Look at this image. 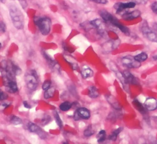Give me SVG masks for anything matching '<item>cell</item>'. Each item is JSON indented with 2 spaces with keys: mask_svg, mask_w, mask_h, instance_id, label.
Returning a JSON list of instances; mask_svg holds the SVG:
<instances>
[{
  "mask_svg": "<svg viewBox=\"0 0 157 144\" xmlns=\"http://www.w3.org/2000/svg\"><path fill=\"white\" fill-rule=\"evenodd\" d=\"M10 17L15 28L22 30L24 27V16L19 9V8L14 4H11L9 7Z\"/></svg>",
  "mask_w": 157,
  "mask_h": 144,
  "instance_id": "6da1fadb",
  "label": "cell"
},
{
  "mask_svg": "<svg viewBox=\"0 0 157 144\" xmlns=\"http://www.w3.org/2000/svg\"><path fill=\"white\" fill-rule=\"evenodd\" d=\"M34 22L41 33L44 36L48 35L51 30V20L47 17H35Z\"/></svg>",
  "mask_w": 157,
  "mask_h": 144,
  "instance_id": "7a4b0ae2",
  "label": "cell"
},
{
  "mask_svg": "<svg viewBox=\"0 0 157 144\" xmlns=\"http://www.w3.org/2000/svg\"><path fill=\"white\" fill-rule=\"evenodd\" d=\"M25 82L27 87L31 91H35L39 84V78L37 72L31 69L27 71L25 74Z\"/></svg>",
  "mask_w": 157,
  "mask_h": 144,
  "instance_id": "3957f363",
  "label": "cell"
},
{
  "mask_svg": "<svg viewBox=\"0 0 157 144\" xmlns=\"http://www.w3.org/2000/svg\"><path fill=\"white\" fill-rule=\"evenodd\" d=\"M141 32L148 41L157 43V33L154 30H153L151 28L149 27L146 22L143 23L142 26H141Z\"/></svg>",
  "mask_w": 157,
  "mask_h": 144,
  "instance_id": "277c9868",
  "label": "cell"
},
{
  "mask_svg": "<svg viewBox=\"0 0 157 144\" xmlns=\"http://www.w3.org/2000/svg\"><path fill=\"white\" fill-rule=\"evenodd\" d=\"M122 65L128 68H138L140 66L141 63L136 60L135 57L131 55H126L122 58Z\"/></svg>",
  "mask_w": 157,
  "mask_h": 144,
  "instance_id": "5b68a950",
  "label": "cell"
},
{
  "mask_svg": "<svg viewBox=\"0 0 157 144\" xmlns=\"http://www.w3.org/2000/svg\"><path fill=\"white\" fill-rule=\"evenodd\" d=\"M136 5V3L134 1H130L128 3H117L114 4V8L117 11V14L123 15L126 12V9L134 8Z\"/></svg>",
  "mask_w": 157,
  "mask_h": 144,
  "instance_id": "8992f818",
  "label": "cell"
},
{
  "mask_svg": "<svg viewBox=\"0 0 157 144\" xmlns=\"http://www.w3.org/2000/svg\"><path fill=\"white\" fill-rule=\"evenodd\" d=\"M28 129L30 132L36 134L41 139H45L48 138V134L43 131L38 125L34 123H28Z\"/></svg>",
  "mask_w": 157,
  "mask_h": 144,
  "instance_id": "52a82bcc",
  "label": "cell"
},
{
  "mask_svg": "<svg viewBox=\"0 0 157 144\" xmlns=\"http://www.w3.org/2000/svg\"><path fill=\"white\" fill-rule=\"evenodd\" d=\"M91 114L90 110L85 107L78 108L74 115V119L76 121L79 120L81 119L88 120L90 118Z\"/></svg>",
  "mask_w": 157,
  "mask_h": 144,
  "instance_id": "ba28073f",
  "label": "cell"
},
{
  "mask_svg": "<svg viewBox=\"0 0 157 144\" xmlns=\"http://www.w3.org/2000/svg\"><path fill=\"white\" fill-rule=\"evenodd\" d=\"M122 76L124 80L125 83L130 84H138L139 80L132 74L130 72L128 71H125L122 73Z\"/></svg>",
  "mask_w": 157,
  "mask_h": 144,
  "instance_id": "9c48e42d",
  "label": "cell"
},
{
  "mask_svg": "<svg viewBox=\"0 0 157 144\" xmlns=\"http://www.w3.org/2000/svg\"><path fill=\"white\" fill-rule=\"evenodd\" d=\"M6 90L9 93H15L18 91V86L15 80H11L3 82Z\"/></svg>",
  "mask_w": 157,
  "mask_h": 144,
  "instance_id": "30bf717a",
  "label": "cell"
},
{
  "mask_svg": "<svg viewBox=\"0 0 157 144\" xmlns=\"http://www.w3.org/2000/svg\"><path fill=\"white\" fill-rule=\"evenodd\" d=\"M141 15V12L139 10H135L131 12H126L124 13L122 16V19L125 20H132L135 19L139 18Z\"/></svg>",
  "mask_w": 157,
  "mask_h": 144,
  "instance_id": "8fae6325",
  "label": "cell"
},
{
  "mask_svg": "<svg viewBox=\"0 0 157 144\" xmlns=\"http://www.w3.org/2000/svg\"><path fill=\"white\" fill-rule=\"evenodd\" d=\"M144 106L148 111H153L157 109V100L154 98H148L144 102Z\"/></svg>",
  "mask_w": 157,
  "mask_h": 144,
  "instance_id": "7c38bea8",
  "label": "cell"
},
{
  "mask_svg": "<svg viewBox=\"0 0 157 144\" xmlns=\"http://www.w3.org/2000/svg\"><path fill=\"white\" fill-rule=\"evenodd\" d=\"M99 13L102 19L105 22L111 24L115 19L114 16H113L111 13H109L106 10H101L99 11Z\"/></svg>",
  "mask_w": 157,
  "mask_h": 144,
  "instance_id": "4fadbf2b",
  "label": "cell"
},
{
  "mask_svg": "<svg viewBox=\"0 0 157 144\" xmlns=\"http://www.w3.org/2000/svg\"><path fill=\"white\" fill-rule=\"evenodd\" d=\"M112 25H114V27H117V28H119L123 33H124L125 35H126L127 36H129L130 35V29L127 27L124 26L123 25H122V24L121 23L119 22V21L116 18L112 22V23H111Z\"/></svg>",
  "mask_w": 157,
  "mask_h": 144,
  "instance_id": "5bb4252c",
  "label": "cell"
},
{
  "mask_svg": "<svg viewBox=\"0 0 157 144\" xmlns=\"http://www.w3.org/2000/svg\"><path fill=\"white\" fill-rule=\"evenodd\" d=\"M90 23L92 27L95 28L98 30V31L100 33H103L104 30V25L103 22L101 19H95L90 22Z\"/></svg>",
  "mask_w": 157,
  "mask_h": 144,
  "instance_id": "9a60e30c",
  "label": "cell"
},
{
  "mask_svg": "<svg viewBox=\"0 0 157 144\" xmlns=\"http://www.w3.org/2000/svg\"><path fill=\"white\" fill-rule=\"evenodd\" d=\"M81 76L84 78H90L93 76V71L89 67L85 66L82 68L81 71Z\"/></svg>",
  "mask_w": 157,
  "mask_h": 144,
  "instance_id": "2e32d148",
  "label": "cell"
},
{
  "mask_svg": "<svg viewBox=\"0 0 157 144\" xmlns=\"http://www.w3.org/2000/svg\"><path fill=\"white\" fill-rule=\"evenodd\" d=\"M133 104H134L135 108L141 114L145 115L147 114V111H146L147 109H145V106H143L142 104H141L138 100L135 99L133 101Z\"/></svg>",
  "mask_w": 157,
  "mask_h": 144,
  "instance_id": "e0dca14e",
  "label": "cell"
},
{
  "mask_svg": "<svg viewBox=\"0 0 157 144\" xmlns=\"http://www.w3.org/2000/svg\"><path fill=\"white\" fill-rule=\"evenodd\" d=\"M106 99L107 102L111 104L114 109L117 110H120L121 107L119 105V102L117 101V100L115 99L114 97H113L111 95H107L106 96Z\"/></svg>",
  "mask_w": 157,
  "mask_h": 144,
  "instance_id": "ac0fdd59",
  "label": "cell"
},
{
  "mask_svg": "<svg viewBox=\"0 0 157 144\" xmlns=\"http://www.w3.org/2000/svg\"><path fill=\"white\" fill-rule=\"evenodd\" d=\"M89 96L91 98L95 99L97 98L99 96V91L97 89V88L95 87V86H91L89 88V93H88Z\"/></svg>",
  "mask_w": 157,
  "mask_h": 144,
  "instance_id": "d6986e66",
  "label": "cell"
},
{
  "mask_svg": "<svg viewBox=\"0 0 157 144\" xmlns=\"http://www.w3.org/2000/svg\"><path fill=\"white\" fill-rule=\"evenodd\" d=\"M72 106H73L72 103H71L69 101H65L60 104L59 106V108L63 112H67L69 110H70V109L72 107Z\"/></svg>",
  "mask_w": 157,
  "mask_h": 144,
  "instance_id": "ffe728a7",
  "label": "cell"
},
{
  "mask_svg": "<svg viewBox=\"0 0 157 144\" xmlns=\"http://www.w3.org/2000/svg\"><path fill=\"white\" fill-rule=\"evenodd\" d=\"M122 127H119V128L115 130L114 131H112L111 134H110L109 136V139L112 141H115L117 139V137L119 136V134L122 131Z\"/></svg>",
  "mask_w": 157,
  "mask_h": 144,
  "instance_id": "44dd1931",
  "label": "cell"
},
{
  "mask_svg": "<svg viewBox=\"0 0 157 144\" xmlns=\"http://www.w3.org/2000/svg\"><path fill=\"white\" fill-rule=\"evenodd\" d=\"M43 55L44 58H45L47 62L48 63L49 65L51 67V68H55L57 66V63L56 61H55L52 58H51L49 55H48L46 53H43Z\"/></svg>",
  "mask_w": 157,
  "mask_h": 144,
  "instance_id": "7402d4cb",
  "label": "cell"
},
{
  "mask_svg": "<svg viewBox=\"0 0 157 144\" xmlns=\"http://www.w3.org/2000/svg\"><path fill=\"white\" fill-rule=\"evenodd\" d=\"M55 89L53 87H50V89L48 90H47L45 91L44 94V97L45 99H48L53 96V95L55 94Z\"/></svg>",
  "mask_w": 157,
  "mask_h": 144,
  "instance_id": "603a6c76",
  "label": "cell"
},
{
  "mask_svg": "<svg viewBox=\"0 0 157 144\" xmlns=\"http://www.w3.org/2000/svg\"><path fill=\"white\" fill-rule=\"evenodd\" d=\"M134 57L136 60L141 63L145 61L148 58V55L145 52H141L139 54H138L135 56Z\"/></svg>",
  "mask_w": 157,
  "mask_h": 144,
  "instance_id": "cb8c5ba5",
  "label": "cell"
},
{
  "mask_svg": "<svg viewBox=\"0 0 157 144\" xmlns=\"http://www.w3.org/2000/svg\"><path fill=\"white\" fill-rule=\"evenodd\" d=\"M9 122L14 125H20L23 123L22 120L20 118L15 115L11 116L9 118Z\"/></svg>",
  "mask_w": 157,
  "mask_h": 144,
  "instance_id": "d4e9b609",
  "label": "cell"
},
{
  "mask_svg": "<svg viewBox=\"0 0 157 144\" xmlns=\"http://www.w3.org/2000/svg\"><path fill=\"white\" fill-rule=\"evenodd\" d=\"M107 138V135H106V132L104 130H101L99 133L97 135V140L98 142L99 143H101V142H103L106 140Z\"/></svg>",
  "mask_w": 157,
  "mask_h": 144,
  "instance_id": "484cf974",
  "label": "cell"
},
{
  "mask_svg": "<svg viewBox=\"0 0 157 144\" xmlns=\"http://www.w3.org/2000/svg\"><path fill=\"white\" fill-rule=\"evenodd\" d=\"M94 133H95V131H94L92 126L90 125L85 130V131L84 132V135H85V137L89 138V137H90V136H91V135H93L94 134Z\"/></svg>",
  "mask_w": 157,
  "mask_h": 144,
  "instance_id": "4316f807",
  "label": "cell"
},
{
  "mask_svg": "<svg viewBox=\"0 0 157 144\" xmlns=\"http://www.w3.org/2000/svg\"><path fill=\"white\" fill-rule=\"evenodd\" d=\"M54 118H55V122L56 123H57L59 128L61 130L62 127H63V122L61 120V119L59 115V114H58L57 112H55L54 114Z\"/></svg>",
  "mask_w": 157,
  "mask_h": 144,
  "instance_id": "83f0119b",
  "label": "cell"
},
{
  "mask_svg": "<svg viewBox=\"0 0 157 144\" xmlns=\"http://www.w3.org/2000/svg\"><path fill=\"white\" fill-rule=\"evenodd\" d=\"M52 85V82L50 81V80H46V81H44L42 85V89L43 90L45 91L47 90H48L51 87Z\"/></svg>",
  "mask_w": 157,
  "mask_h": 144,
  "instance_id": "f1b7e54d",
  "label": "cell"
},
{
  "mask_svg": "<svg viewBox=\"0 0 157 144\" xmlns=\"http://www.w3.org/2000/svg\"><path fill=\"white\" fill-rule=\"evenodd\" d=\"M151 7L152 11L153 12V13H155L156 15H157V2L156 1L153 2L151 4Z\"/></svg>",
  "mask_w": 157,
  "mask_h": 144,
  "instance_id": "f546056e",
  "label": "cell"
},
{
  "mask_svg": "<svg viewBox=\"0 0 157 144\" xmlns=\"http://www.w3.org/2000/svg\"><path fill=\"white\" fill-rule=\"evenodd\" d=\"M90 1L95 3L97 4H106L108 3L107 0H90Z\"/></svg>",
  "mask_w": 157,
  "mask_h": 144,
  "instance_id": "4dcf8cb0",
  "label": "cell"
},
{
  "mask_svg": "<svg viewBox=\"0 0 157 144\" xmlns=\"http://www.w3.org/2000/svg\"><path fill=\"white\" fill-rule=\"evenodd\" d=\"M11 105V104H9L8 102H3L2 104H0V110H3L7 107H8Z\"/></svg>",
  "mask_w": 157,
  "mask_h": 144,
  "instance_id": "1f68e13d",
  "label": "cell"
},
{
  "mask_svg": "<svg viewBox=\"0 0 157 144\" xmlns=\"http://www.w3.org/2000/svg\"><path fill=\"white\" fill-rule=\"evenodd\" d=\"M7 98V95L1 90H0V101L5 100Z\"/></svg>",
  "mask_w": 157,
  "mask_h": 144,
  "instance_id": "d6a6232c",
  "label": "cell"
},
{
  "mask_svg": "<svg viewBox=\"0 0 157 144\" xmlns=\"http://www.w3.org/2000/svg\"><path fill=\"white\" fill-rule=\"evenodd\" d=\"M50 121V117L49 116H46L42 120V123L44 124V125H46L48 124L49 122Z\"/></svg>",
  "mask_w": 157,
  "mask_h": 144,
  "instance_id": "836d02e7",
  "label": "cell"
},
{
  "mask_svg": "<svg viewBox=\"0 0 157 144\" xmlns=\"http://www.w3.org/2000/svg\"><path fill=\"white\" fill-rule=\"evenodd\" d=\"M6 25L3 22H0V32H1V33H4L6 31Z\"/></svg>",
  "mask_w": 157,
  "mask_h": 144,
  "instance_id": "e575fe53",
  "label": "cell"
},
{
  "mask_svg": "<svg viewBox=\"0 0 157 144\" xmlns=\"http://www.w3.org/2000/svg\"><path fill=\"white\" fill-rule=\"evenodd\" d=\"M18 1L23 9H25V8L27 7L28 4L26 1V0H18Z\"/></svg>",
  "mask_w": 157,
  "mask_h": 144,
  "instance_id": "d590c367",
  "label": "cell"
},
{
  "mask_svg": "<svg viewBox=\"0 0 157 144\" xmlns=\"http://www.w3.org/2000/svg\"><path fill=\"white\" fill-rule=\"evenodd\" d=\"M23 106H24L26 109H30L31 108V106L29 102L27 101H24L23 102Z\"/></svg>",
  "mask_w": 157,
  "mask_h": 144,
  "instance_id": "8d00e7d4",
  "label": "cell"
},
{
  "mask_svg": "<svg viewBox=\"0 0 157 144\" xmlns=\"http://www.w3.org/2000/svg\"><path fill=\"white\" fill-rule=\"evenodd\" d=\"M148 1V0H136V1H134V2H135L136 3H140V4H145Z\"/></svg>",
  "mask_w": 157,
  "mask_h": 144,
  "instance_id": "74e56055",
  "label": "cell"
},
{
  "mask_svg": "<svg viewBox=\"0 0 157 144\" xmlns=\"http://www.w3.org/2000/svg\"><path fill=\"white\" fill-rule=\"evenodd\" d=\"M63 48H64V49L66 50V51H67V52H70V53H71V52H73V51H71L72 50V49H71V48H69L68 45H65V46H63Z\"/></svg>",
  "mask_w": 157,
  "mask_h": 144,
  "instance_id": "f35d334b",
  "label": "cell"
},
{
  "mask_svg": "<svg viewBox=\"0 0 157 144\" xmlns=\"http://www.w3.org/2000/svg\"><path fill=\"white\" fill-rule=\"evenodd\" d=\"M153 29L157 33V23H154L153 24Z\"/></svg>",
  "mask_w": 157,
  "mask_h": 144,
  "instance_id": "ab89813d",
  "label": "cell"
},
{
  "mask_svg": "<svg viewBox=\"0 0 157 144\" xmlns=\"http://www.w3.org/2000/svg\"><path fill=\"white\" fill-rule=\"evenodd\" d=\"M153 58L154 60H157V55H155L153 57Z\"/></svg>",
  "mask_w": 157,
  "mask_h": 144,
  "instance_id": "60d3db41",
  "label": "cell"
},
{
  "mask_svg": "<svg viewBox=\"0 0 157 144\" xmlns=\"http://www.w3.org/2000/svg\"><path fill=\"white\" fill-rule=\"evenodd\" d=\"M0 1H1V2H2V3H4V1H5V0H0Z\"/></svg>",
  "mask_w": 157,
  "mask_h": 144,
  "instance_id": "b9f144b4",
  "label": "cell"
},
{
  "mask_svg": "<svg viewBox=\"0 0 157 144\" xmlns=\"http://www.w3.org/2000/svg\"><path fill=\"white\" fill-rule=\"evenodd\" d=\"M1 44L0 43V49H1Z\"/></svg>",
  "mask_w": 157,
  "mask_h": 144,
  "instance_id": "7bdbcfd3",
  "label": "cell"
}]
</instances>
